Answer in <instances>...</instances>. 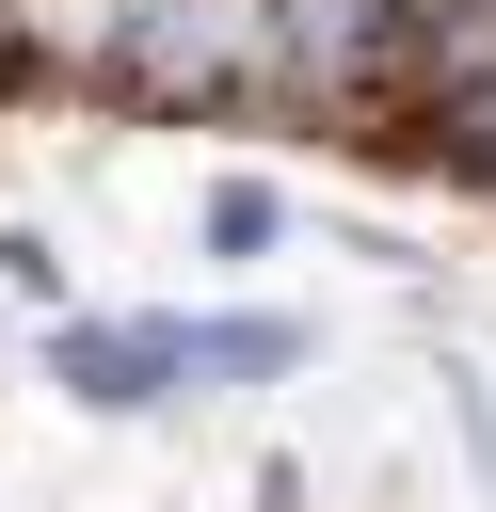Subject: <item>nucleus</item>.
I'll return each mask as SVG.
<instances>
[{
    "label": "nucleus",
    "mask_w": 496,
    "mask_h": 512,
    "mask_svg": "<svg viewBox=\"0 0 496 512\" xmlns=\"http://www.w3.org/2000/svg\"><path fill=\"white\" fill-rule=\"evenodd\" d=\"M48 368H64V400L144 416V400H192V384H272V368H304V320H64Z\"/></svg>",
    "instance_id": "nucleus-1"
},
{
    "label": "nucleus",
    "mask_w": 496,
    "mask_h": 512,
    "mask_svg": "<svg viewBox=\"0 0 496 512\" xmlns=\"http://www.w3.org/2000/svg\"><path fill=\"white\" fill-rule=\"evenodd\" d=\"M96 64L160 112H224V96H288L272 64V0H112Z\"/></svg>",
    "instance_id": "nucleus-2"
},
{
    "label": "nucleus",
    "mask_w": 496,
    "mask_h": 512,
    "mask_svg": "<svg viewBox=\"0 0 496 512\" xmlns=\"http://www.w3.org/2000/svg\"><path fill=\"white\" fill-rule=\"evenodd\" d=\"M416 48H432V0H272L288 96H384Z\"/></svg>",
    "instance_id": "nucleus-3"
},
{
    "label": "nucleus",
    "mask_w": 496,
    "mask_h": 512,
    "mask_svg": "<svg viewBox=\"0 0 496 512\" xmlns=\"http://www.w3.org/2000/svg\"><path fill=\"white\" fill-rule=\"evenodd\" d=\"M416 144H432L448 176H480V192H496V64H448V80H432V112H416Z\"/></svg>",
    "instance_id": "nucleus-4"
},
{
    "label": "nucleus",
    "mask_w": 496,
    "mask_h": 512,
    "mask_svg": "<svg viewBox=\"0 0 496 512\" xmlns=\"http://www.w3.org/2000/svg\"><path fill=\"white\" fill-rule=\"evenodd\" d=\"M272 224H288V208H272L256 176H224V192H208V256H272Z\"/></svg>",
    "instance_id": "nucleus-5"
},
{
    "label": "nucleus",
    "mask_w": 496,
    "mask_h": 512,
    "mask_svg": "<svg viewBox=\"0 0 496 512\" xmlns=\"http://www.w3.org/2000/svg\"><path fill=\"white\" fill-rule=\"evenodd\" d=\"M432 32H496V0H432Z\"/></svg>",
    "instance_id": "nucleus-6"
}]
</instances>
